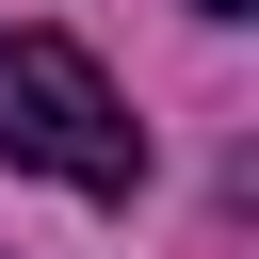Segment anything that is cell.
<instances>
[{"mask_svg": "<svg viewBox=\"0 0 259 259\" xmlns=\"http://www.w3.org/2000/svg\"><path fill=\"white\" fill-rule=\"evenodd\" d=\"M0 162H32L65 194H113V210L146 194V130L97 81V49H65V32H0Z\"/></svg>", "mask_w": 259, "mask_h": 259, "instance_id": "6da1fadb", "label": "cell"}, {"mask_svg": "<svg viewBox=\"0 0 259 259\" xmlns=\"http://www.w3.org/2000/svg\"><path fill=\"white\" fill-rule=\"evenodd\" d=\"M194 16H259V0H194Z\"/></svg>", "mask_w": 259, "mask_h": 259, "instance_id": "7a4b0ae2", "label": "cell"}]
</instances>
